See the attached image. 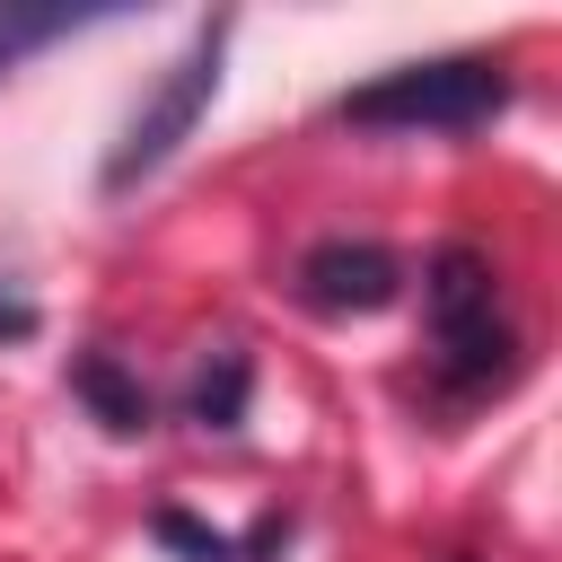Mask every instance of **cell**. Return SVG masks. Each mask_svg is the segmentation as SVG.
<instances>
[{
	"instance_id": "1",
	"label": "cell",
	"mask_w": 562,
	"mask_h": 562,
	"mask_svg": "<svg viewBox=\"0 0 562 562\" xmlns=\"http://www.w3.org/2000/svg\"><path fill=\"white\" fill-rule=\"evenodd\" d=\"M351 132H483L509 114V70L492 53H439V61H395L369 88L334 105Z\"/></svg>"
},
{
	"instance_id": "2",
	"label": "cell",
	"mask_w": 562,
	"mask_h": 562,
	"mask_svg": "<svg viewBox=\"0 0 562 562\" xmlns=\"http://www.w3.org/2000/svg\"><path fill=\"white\" fill-rule=\"evenodd\" d=\"M422 307H430V369L448 395H492L509 378V316H501V281L474 246H439L422 272Z\"/></svg>"
},
{
	"instance_id": "3",
	"label": "cell",
	"mask_w": 562,
	"mask_h": 562,
	"mask_svg": "<svg viewBox=\"0 0 562 562\" xmlns=\"http://www.w3.org/2000/svg\"><path fill=\"white\" fill-rule=\"evenodd\" d=\"M220 61H228V18H202L193 26V44L167 61V79L140 97V114L123 123V140L105 149V193H132L149 167H167L176 158V140L202 123V105L220 97Z\"/></svg>"
},
{
	"instance_id": "4",
	"label": "cell",
	"mask_w": 562,
	"mask_h": 562,
	"mask_svg": "<svg viewBox=\"0 0 562 562\" xmlns=\"http://www.w3.org/2000/svg\"><path fill=\"white\" fill-rule=\"evenodd\" d=\"M404 299V255H386L378 237H316L299 255V307L316 316H378Z\"/></svg>"
},
{
	"instance_id": "5",
	"label": "cell",
	"mask_w": 562,
	"mask_h": 562,
	"mask_svg": "<svg viewBox=\"0 0 562 562\" xmlns=\"http://www.w3.org/2000/svg\"><path fill=\"white\" fill-rule=\"evenodd\" d=\"M105 9H26V0H0V79L26 61V53H44V44H70L79 26H97Z\"/></svg>"
},
{
	"instance_id": "6",
	"label": "cell",
	"mask_w": 562,
	"mask_h": 562,
	"mask_svg": "<svg viewBox=\"0 0 562 562\" xmlns=\"http://www.w3.org/2000/svg\"><path fill=\"white\" fill-rule=\"evenodd\" d=\"M70 386L97 404V422H105V430H123V439H132V430H149V395H140V386H132L105 351H88V360L70 369Z\"/></svg>"
},
{
	"instance_id": "7",
	"label": "cell",
	"mask_w": 562,
	"mask_h": 562,
	"mask_svg": "<svg viewBox=\"0 0 562 562\" xmlns=\"http://www.w3.org/2000/svg\"><path fill=\"white\" fill-rule=\"evenodd\" d=\"M237 413H246V360L220 351V360L193 378V422H202V430H237Z\"/></svg>"
},
{
	"instance_id": "8",
	"label": "cell",
	"mask_w": 562,
	"mask_h": 562,
	"mask_svg": "<svg viewBox=\"0 0 562 562\" xmlns=\"http://www.w3.org/2000/svg\"><path fill=\"white\" fill-rule=\"evenodd\" d=\"M26 334H35V307H26V299H9V290H0V342H26Z\"/></svg>"
}]
</instances>
